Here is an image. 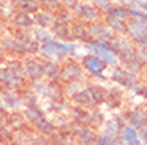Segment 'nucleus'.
Listing matches in <instances>:
<instances>
[{"instance_id":"1","label":"nucleus","mask_w":147,"mask_h":145,"mask_svg":"<svg viewBox=\"0 0 147 145\" xmlns=\"http://www.w3.org/2000/svg\"><path fill=\"white\" fill-rule=\"evenodd\" d=\"M78 50H80V46L74 42H59L51 38L47 43L38 45V58L47 59V61L64 62L66 59L72 58Z\"/></svg>"},{"instance_id":"2","label":"nucleus","mask_w":147,"mask_h":145,"mask_svg":"<svg viewBox=\"0 0 147 145\" xmlns=\"http://www.w3.org/2000/svg\"><path fill=\"white\" fill-rule=\"evenodd\" d=\"M118 65H121L123 69H126L128 72L134 73V75H142L146 72V61L139 58V54L136 53V46H133L129 42H126L123 45L117 54Z\"/></svg>"},{"instance_id":"3","label":"nucleus","mask_w":147,"mask_h":145,"mask_svg":"<svg viewBox=\"0 0 147 145\" xmlns=\"http://www.w3.org/2000/svg\"><path fill=\"white\" fill-rule=\"evenodd\" d=\"M75 21L74 19L72 11L61 10L55 13V19L53 24L50 26V32H51L53 38L59 42H70V24Z\"/></svg>"},{"instance_id":"4","label":"nucleus","mask_w":147,"mask_h":145,"mask_svg":"<svg viewBox=\"0 0 147 145\" xmlns=\"http://www.w3.org/2000/svg\"><path fill=\"white\" fill-rule=\"evenodd\" d=\"M80 65H82V69H83V72H85V75H86L88 80L98 81V83L107 80V69L109 67L101 59L96 58V56L85 53L82 61H80Z\"/></svg>"},{"instance_id":"5","label":"nucleus","mask_w":147,"mask_h":145,"mask_svg":"<svg viewBox=\"0 0 147 145\" xmlns=\"http://www.w3.org/2000/svg\"><path fill=\"white\" fill-rule=\"evenodd\" d=\"M83 50H85V53L93 54V56H96L98 59H101L109 69L118 65V59H117V56L114 54V51H112V48H110L109 42L91 40L90 43L83 45Z\"/></svg>"},{"instance_id":"6","label":"nucleus","mask_w":147,"mask_h":145,"mask_svg":"<svg viewBox=\"0 0 147 145\" xmlns=\"http://www.w3.org/2000/svg\"><path fill=\"white\" fill-rule=\"evenodd\" d=\"M107 80H110L114 83V86L120 88V89L129 91L134 85L141 81V77L128 72V70L123 69L121 65H115V67L110 69V73H109V77H107Z\"/></svg>"},{"instance_id":"7","label":"nucleus","mask_w":147,"mask_h":145,"mask_svg":"<svg viewBox=\"0 0 147 145\" xmlns=\"http://www.w3.org/2000/svg\"><path fill=\"white\" fill-rule=\"evenodd\" d=\"M125 37L133 46H147V21L128 19Z\"/></svg>"},{"instance_id":"8","label":"nucleus","mask_w":147,"mask_h":145,"mask_svg":"<svg viewBox=\"0 0 147 145\" xmlns=\"http://www.w3.org/2000/svg\"><path fill=\"white\" fill-rule=\"evenodd\" d=\"M74 19L75 21H80L83 24H91L94 21H99L102 18V13H101L91 2H86V0H82L78 2L77 7L74 8L72 11Z\"/></svg>"},{"instance_id":"9","label":"nucleus","mask_w":147,"mask_h":145,"mask_svg":"<svg viewBox=\"0 0 147 145\" xmlns=\"http://www.w3.org/2000/svg\"><path fill=\"white\" fill-rule=\"evenodd\" d=\"M29 86L35 91V94L38 97H42L43 101H53V99L63 97V91H61V86H56V85L47 81L45 78L42 80H37L29 83Z\"/></svg>"},{"instance_id":"10","label":"nucleus","mask_w":147,"mask_h":145,"mask_svg":"<svg viewBox=\"0 0 147 145\" xmlns=\"http://www.w3.org/2000/svg\"><path fill=\"white\" fill-rule=\"evenodd\" d=\"M0 48L5 51V54H7L8 58H19V59L26 58V53H24V50H22V46H21V42H19L15 34H11L10 30H7V32L2 35V38H0Z\"/></svg>"},{"instance_id":"11","label":"nucleus","mask_w":147,"mask_h":145,"mask_svg":"<svg viewBox=\"0 0 147 145\" xmlns=\"http://www.w3.org/2000/svg\"><path fill=\"white\" fill-rule=\"evenodd\" d=\"M61 69H63V80L64 83L69 81H78V83H85L88 80L85 75L83 69H82L80 62L74 61V59H66L64 62H61Z\"/></svg>"},{"instance_id":"12","label":"nucleus","mask_w":147,"mask_h":145,"mask_svg":"<svg viewBox=\"0 0 147 145\" xmlns=\"http://www.w3.org/2000/svg\"><path fill=\"white\" fill-rule=\"evenodd\" d=\"M42 73H43V78L50 83L56 85V86H63L64 85L61 62L42 59Z\"/></svg>"},{"instance_id":"13","label":"nucleus","mask_w":147,"mask_h":145,"mask_svg":"<svg viewBox=\"0 0 147 145\" xmlns=\"http://www.w3.org/2000/svg\"><path fill=\"white\" fill-rule=\"evenodd\" d=\"M123 104H125V91L117 86H107L102 107L110 112H118Z\"/></svg>"},{"instance_id":"14","label":"nucleus","mask_w":147,"mask_h":145,"mask_svg":"<svg viewBox=\"0 0 147 145\" xmlns=\"http://www.w3.org/2000/svg\"><path fill=\"white\" fill-rule=\"evenodd\" d=\"M22 64H24V73H26L27 83H32V81L43 78V73H42V58H38V56H27V58L22 59Z\"/></svg>"},{"instance_id":"15","label":"nucleus","mask_w":147,"mask_h":145,"mask_svg":"<svg viewBox=\"0 0 147 145\" xmlns=\"http://www.w3.org/2000/svg\"><path fill=\"white\" fill-rule=\"evenodd\" d=\"M7 26H8V30L30 32V30H32V27L35 26V22H34V16L32 15L15 11V15L10 18V21L7 22Z\"/></svg>"},{"instance_id":"16","label":"nucleus","mask_w":147,"mask_h":145,"mask_svg":"<svg viewBox=\"0 0 147 145\" xmlns=\"http://www.w3.org/2000/svg\"><path fill=\"white\" fill-rule=\"evenodd\" d=\"M123 118H125V123L128 126L134 128V129H139L144 128L147 123V113L146 109L142 107H129V109L123 110Z\"/></svg>"},{"instance_id":"17","label":"nucleus","mask_w":147,"mask_h":145,"mask_svg":"<svg viewBox=\"0 0 147 145\" xmlns=\"http://www.w3.org/2000/svg\"><path fill=\"white\" fill-rule=\"evenodd\" d=\"M70 123H72V121H70ZM70 132L74 134L75 140H77L80 145H90V144H93V142L96 140V136H98V132H96L93 128H90V126H80V124H75V123L70 124Z\"/></svg>"},{"instance_id":"18","label":"nucleus","mask_w":147,"mask_h":145,"mask_svg":"<svg viewBox=\"0 0 147 145\" xmlns=\"http://www.w3.org/2000/svg\"><path fill=\"white\" fill-rule=\"evenodd\" d=\"M88 26V32L91 35V40H99V42H112L115 38V35L112 34V30L107 27L102 22V19L99 21H94Z\"/></svg>"},{"instance_id":"19","label":"nucleus","mask_w":147,"mask_h":145,"mask_svg":"<svg viewBox=\"0 0 147 145\" xmlns=\"http://www.w3.org/2000/svg\"><path fill=\"white\" fill-rule=\"evenodd\" d=\"M11 34H15L16 38L21 42V46L27 56H38V42L32 37L30 32H19V30H10Z\"/></svg>"},{"instance_id":"20","label":"nucleus","mask_w":147,"mask_h":145,"mask_svg":"<svg viewBox=\"0 0 147 145\" xmlns=\"http://www.w3.org/2000/svg\"><path fill=\"white\" fill-rule=\"evenodd\" d=\"M70 42L77 45H86L91 42V35L88 32V26L80 21H74L70 24Z\"/></svg>"},{"instance_id":"21","label":"nucleus","mask_w":147,"mask_h":145,"mask_svg":"<svg viewBox=\"0 0 147 145\" xmlns=\"http://www.w3.org/2000/svg\"><path fill=\"white\" fill-rule=\"evenodd\" d=\"M0 102H2V105L5 107L7 112H21V109H22L19 94L15 93V91L2 89L0 91Z\"/></svg>"},{"instance_id":"22","label":"nucleus","mask_w":147,"mask_h":145,"mask_svg":"<svg viewBox=\"0 0 147 145\" xmlns=\"http://www.w3.org/2000/svg\"><path fill=\"white\" fill-rule=\"evenodd\" d=\"M69 120L80 126H90V109H85L80 105H72L69 109Z\"/></svg>"},{"instance_id":"23","label":"nucleus","mask_w":147,"mask_h":145,"mask_svg":"<svg viewBox=\"0 0 147 145\" xmlns=\"http://www.w3.org/2000/svg\"><path fill=\"white\" fill-rule=\"evenodd\" d=\"M70 109V101L67 97H58L53 101H45V112L55 113V115H66Z\"/></svg>"},{"instance_id":"24","label":"nucleus","mask_w":147,"mask_h":145,"mask_svg":"<svg viewBox=\"0 0 147 145\" xmlns=\"http://www.w3.org/2000/svg\"><path fill=\"white\" fill-rule=\"evenodd\" d=\"M102 22L112 30L115 37H125L126 35V21L123 19H118L115 16H110V15H102Z\"/></svg>"},{"instance_id":"25","label":"nucleus","mask_w":147,"mask_h":145,"mask_svg":"<svg viewBox=\"0 0 147 145\" xmlns=\"http://www.w3.org/2000/svg\"><path fill=\"white\" fill-rule=\"evenodd\" d=\"M19 99H21V104H22V109L26 107H35V105H40V97L35 94V91L29 86V83L22 88L21 91L18 93Z\"/></svg>"},{"instance_id":"26","label":"nucleus","mask_w":147,"mask_h":145,"mask_svg":"<svg viewBox=\"0 0 147 145\" xmlns=\"http://www.w3.org/2000/svg\"><path fill=\"white\" fill-rule=\"evenodd\" d=\"M34 137L35 134L30 128H21L18 131H13V145H32Z\"/></svg>"},{"instance_id":"27","label":"nucleus","mask_w":147,"mask_h":145,"mask_svg":"<svg viewBox=\"0 0 147 145\" xmlns=\"http://www.w3.org/2000/svg\"><path fill=\"white\" fill-rule=\"evenodd\" d=\"M5 67L10 70L15 77H18L19 80H26V73H24V64H22V59L19 58H8L5 61Z\"/></svg>"},{"instance_id":"28","label":"nucleus","mask_w":147,"mask_h":145,"mask_svg":"<svg viewBox=\"0 0 147 145\" xmlns=\"http://www.w3.org/2000/svg\"><path fill=\"white\" fill-rule=\"evenodd\" d=\"M13 7L19 13H27V15H35L40 10L37 0H13Z\"/></svg>"},{"instance_id":"29","label":"nucleus","mask_w":147,"mask_h":145,"mask_svg":"<svg viewBox=\"0 0 147 145\" xmlns=\"http://www.w3.org/2000/svg\"><path fill=\"white\" fill-rule=\"evenodd\" d=\"M34 16V22H35L37 27H43V29H50V26L53 24V19H55V13L47 10H38Z\"/></svg>"},{"instance_id":"30","label":"nucleus","mask_w":147,"mask_h":145,"mask_svg":"<svg viewBox=\"0 0 147 145\" xmlns=\"http://www.w3.org/2000/svg\"><path fill=\"white\" fill-rule=\"evenodd\" d=\"M104 121H106V113H104L102 107H94V109H90V128L93 129H99L102 128Z\"/></svg>"},{"instance_id":"31","label":"nucleus","mask_w":147,"mask_h":145,"mask_svg":"<svg viewBox=\"0 0 147 145\" xmlns=\"http://www.w3.org/2000/svg\"><path fill=\"white\" fill-rule=\"evenodd\" d=\"M30 34H32V37L35 38L37 42H38V45L47 43V42H50V40L53 38V35H51V32H50V29H43V27H37V26H34V27H32Z\"/></svg>"},{"instance_id":"32","label":"nucleus","mask_w":147,"mask_h":145,"mask_svg":"<svg viewBox=\"0 0 147 145\" xmlns=\"http://www.w3.org/2000/svg\"><path fill=\"white\" fill-rule=\"evenodd\" d=\"M128 7H123V5H117V3H114L112 7L109 8V10L104 13V15H110V16H115V18H118V19H123V21H128Z\"/></svg>"},{"instance_id":"33","label":"nucleus","mask_w":147,"mask_h":145,"mask_svg":"<svg viewBox=\"0 0 147 145\" xmlns=\"http://www.w3.org/2000/svg\"><path fill=\"white\" fill-rule=\"evenodd\" d=\"M85 83H78V81H69V83H64L61 86V91H63V96L67 99H70L72 96H75L78 91L83 88Z\"/></svg>"},{"instance_id":"34","label":"nucleus","mask_w":147,"mask_h":145,"mask_svg":"<svg viewBox=\"0 0 147 145\" xmlns=\"http://www.w3.org/2000/svg\"><path fill=\"white\" fill-rule=\"evenodd\" d=\"M118 137H120L121 140L125 142V144H129L131 140L138 139V129H134V128H131V126H128V124H125V126H123L120 131H118Z\"/></svg>"},{"instance_id":"35","label":"nucleus","mask_w":147,"mask_h":145,"mask_svg":"<svg viewBox=\"0 0 147 145\" xmlns=\"http://www.w3.org/2000/svg\"><path fill=\"white\" fill-rule=\"evenodd\" d=\"M37 3L42 10L51 11V13H56V11L61 10V2L59 0H37Z\"/></svg>"},{"instance_id":"36","label":"nucleus","mask_w":147,"mask_h":145,"mask_svg":"<svg viewBox=\"0 0 147 145\" xmlns=\"http://www.w3.org/2000/svg\"><path fill=\"white\" fill-rule=\"evenodd\" d=\"M129 91H131V94H133V96H136V97L142 99V102L147 99V85H146V81L141 80L139 83H136Z\"/></svg>"},{"instance_id":"37","label":"nucleus","mask_w":147,"mask_h":145,"mask_svg":"<svg viewBox=\"0 0 147 145\" xmlns=\"http://www.w3.org/2000/svg\"><path fill=\"white\" fill-rule=\"evenodd\" d=\"M102 126H104V132H107V134H110V136H118L120 128L115 124V121L112 120V118H106Z\"/></svg>"},{"instance_id":"38","label":"nucleus","mask_w":147,"mask_h":145,"mask_svg":"<svg viewBox=\"0 0 147 145\" xmlns=\"http://www.w3.org/2000/svg\"><path fill=\"white\" fill-rule=\"evenodd\" d=\"M114 137L115 136H110L107 132H99L96 136V140H94V145H112L114 144Z\"/></svg>"},{"instance_id":"39","label":"nucleus","mask_w":147,"mask_h":145,"mask_svg":"<svg viewBox=\"0 0 147 145\" xmlns=\"http://www.w3.org/2000/svg\"><path fill=\"white\" fill-rule=\"evenodd\" d=\"M93 5H94V7L104 15V13H106V11L109 10L112 5H114V0H94V2H93Z\"/></svg>"},{"instance_id":"40","label":"nucleus","mask_w":147,"mask_h":145,"mask_svg":"<svg viewBox=\"0 0 147 145\" xmlns=\"http://www.w3.org/2000/svg\"><path fill=\"white\" fill-rule=\"evenodd\" d=\"M128 8H133V10H141L146 13L147 11V3H146V0H131L128 5Z\"/></svg>"},{"instance_id":"41","label":"nucleus","mask_w":147,"mask_h":145,"mask_svg":"<svg viewBox=\"0 0 147 145\" xmlns=\"http://www.w3.org/2000/svg\"><path fill=\"white\" fill-rule=\"evenodd\" d=\"M32 145H53V140L50 137H47V136H35L34 137V142Z\"/></svg>"},{"instance_id":"42","label":"nucleus","mask_w":147,"mask_h":145,"mask_svg":"<svg viewBox=\"0 0 147 145\" xmlns=\"http://www.w3.org/2000/svg\"><path fill=\"white\" fill-rule=\"evenodd\" d=\"M59 2H61V8L67 11H74V8L78 3V0H59Z\"/></svg>"},{"instance_id":"43","label":"nucleus","mask_w":147,"mask_h":145,"mask_svg":"<svg viewBox=\"0 0 147 145\" xmlns=\"http://www.w3.org/2000/svg\"><path fill=\"white\" fill-rule=\"evenodd\" d=\"M112 120L115 121V124H117V126L120 128V129H121V128H123V126L126 124V123H125V118H123V113H121L120 110L114 113V116H112Z\"/></svg>"},{"instance_id":"44","label":"nucleus","mask_w":147,"mask_h":145,"mask_svg":"<svg viewBox=\"0 0 147 145\" xmlns=\"http://www.w3.org/2000/svg\"><path fill=\"white\" fill-rule=\"evenodd\" d=\"M138 139H139L142 144H146V140H147V128L146 126L138 129Z\"/></svg>"},{"instance_id":"45","label":"nucleus","mask_w":147,"mask_h":145,"mask_svg":"<svg viewBox=\"0 0 147 145\" xmlns=\"http://www.w3.org/2000/svg\"><path fill=\"white\" fill-rule=\"evenodd\" d=\"M136 53L139 54V58L142 61L147 62V46H136Z\"/></svg>"},{"instance_id":"46","label":"nucleus","mask_w":147,"mask_h":145,"mask_svg":"<svg viewBox=\"0 0 147 145\" xmlns=\"http://www.w3.org/2000/svg\"><path fill=\"white\" fill-rule=\"evenodd\" d=\"M5 89V65L0 64V91Z\"/></svg>"},{"instance_id":"47","label":"nucleus","mask_w":147,"mask_h":145,"mask_svg":"<svg viewBox=\"0 0 147 145\" xmlns=\"http://www.w3.org/2000/svg\"><path fill=\"white\" fill-rule=\"evenodd\" d=\"M8 30V26H7V22H3V21H0V38H2V35H3L5 32Z\"/></svg>"},{"instance_id":"48","label":"nucleus","mask_w":147,"mask_h":145,"mask_svg":"<svg viewBox=\"0 0 147 145\" xmlns=\"http://www.w3.org/2000/svg\"><path fill=\"white\" fill-rule=\"evenodd\" d=\"M7 59H8V56L5 54V51L0 48V64H5V61H7Z\"/></svg>"},{"instance_id":"49","label":"nucleus","mask_w":147,"mask_h":145,"mask_svg":"<svg viewBox=\"0 0 147 145\" xmlns=\"http://www.w3.org/2000/svg\"><path fill=\"white\" fill-rule=\"evenodd\" d=\"M126 145H144V144L139 140V139H134V140H131L129 144H126Z\"/></svg>"},{"instance_id":"50","label":"nucleus","mask_w":147,"mask_h":145,"mask_svg":"<svg viewBox=\"0 0 147 145\" xmlns=\"http://www.w3.org/2000/svg\"><path fill=\"white\" fill-rule=\"evenodd\" d=\"M3 2H10V3H13V0H3Z\"/></svg>"},{"instance_id":"51","label":"nucleus","mask_w":147,"mask_h":145,"mask_svg":"<svg viewBox=\"0 0 147 145\" xmlns=\"http://www.w3.org/2000/svg\"><path fill=\"white\" fill-rule=\"evenodd\" d=\"M86 2H91V3H93V2H94V0H86Z\"/></svg>"},{"instance_id":"52","label":"nucleus","mask_w":147,"mask_h":145,"mask_svg":"<svg viewBox=\"0 0 147 145\" xmlns=\"http://www.w3.org/2000/svg\"><path fill=\"white\" fill-rule=\"evenodd\" d=\"M78 2H82V0H78Z\"/></svg>"}]
</instances>
